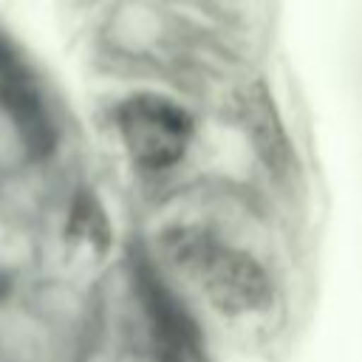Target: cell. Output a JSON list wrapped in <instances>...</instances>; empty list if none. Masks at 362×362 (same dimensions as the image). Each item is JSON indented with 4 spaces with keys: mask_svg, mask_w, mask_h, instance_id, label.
<instances>
[{
    "mask_svg": "<svg viewBox=\"0 0 362 362\" xmlns=\"http://www.w3.org/2000/svg\"><path fill=\"white\" fill-rule=\"evenodd\" d=\"M113 127L130 164L144 175H167L184 164L195 144V116L173 96L141 90L122 99Z\"/></svg>",
    "mask_w": 362,
    "mask_h": 362,
    "instance_id": "2",
    "label": "cell"
},
{
    "mask_svg": "<svg viewBox=\"0 0 362 362\" xmlns=\"http://www.w3.org/2000/svg\"><path fill=\"white\" fill-rule=\"evenodd\" d=\"M170 269L187 280L218 317L240 322L274 308L277 286L269 266L240 243L204 226H175L164 240Z\"/></svg>",
    "mask_w": 362,
    "mask_h": 362,
    "instance_id": "1",
    "label": "cell"
},
{
    "mask_svg": "<svg viewBox=\"0 0 362 362\" xmlns=\"http://www.w3.org/2000/svg\"><path fill=\"white\" fill-rule=\"evenodd\" d=\"M238 110H240V124L246 127V136L252 141V150L263 161V167L274 173L277 181L291 178L294 150L283 127V119L274 107V99H269L263 82L243 88V93L238 96Z\"/></svg>",
    "mask_w": 362,
    "mask_h": 362,
    "instance_id": "3",
    "label": "cell"
}]
</instances>
